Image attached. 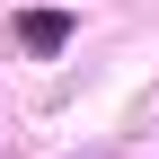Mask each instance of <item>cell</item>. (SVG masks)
Returning <instances> with one entry per match:
<instances>
[{"label": "cell", "mask_w": 159, "mask_h": 159, "mask_svg": "<svg viewBox=\"0 0 159 159\" xmlns=\"http://www.w3.org/2000/svg\"><path fill=\"white\" fill-rule=\"evenodd\" d=\"M9 35H18L27 53H71L80 18H71V9H18V18H9Z\"/></svg>", "instance_id": "obj_1"}]
</instances>
